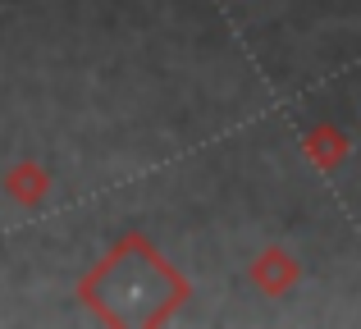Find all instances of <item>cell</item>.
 I'll list each match as a JSON object with an SVG mask.
<instances>
[{
	"label": "cell",
	"instance_id": "6da1fadb",
	"mask_svg": "<svg viewBox=\"0 0 361 329\" xmlns=\"http://www.w3.org/2000/svg\"><path fill=\"white\" fill-rule=\"evenodd\" d=\"M188 297H192V284L183 279V270L137 229H128L78 279V302L101 325H128V329L169 325Z\"/></svg>",
	"mask_w": 361,
	"mask_h": 329
},
{
	"label": "cell",
	"instance_id": "7a4b0ae2",
	"mask_svg": "<svg viewBox=\"0 0 361 329\" xmlns=\"http://www.w3.org/2000/svg\"><path fill=\"white\" fill-rule=\"evenodd\" d=\"M247 279H252V288L265 293V297H288L293 288H298V279H302V266H298V256H293L288 247L270 242V247H261L252 256Z\"/></svg>",
	"mask_w": 361,
	"mask_h": 329
},
{
	"label": "cell",
	"instance_id": "3957f363",
	"mask_svg": "<svg viewBox=\"0 0 361 329\" xmlns=\"http://www.w3.org/2000/svg\"><path fill=\"white\" fill-rule=\"evenodd\" d=\"M302 156H307V165L320 169V174H338V169L348 165V156H353V137H348L334 119H320V124H311L307 133H302Z\"/></svg>",
	"mask_w": 361,
	"mask_h": 329
},
{
	"label": "cell",
	"instance_id": "277c9868",
	"mask_svg": "<svg viewBox=\"0 0 361 329\" xmlns=\"http://www.w3.org/2000/svg\"><path fill=\"white\" fill-rule=\"evenodd\" d=\"M0 187H5V197L14 206H23V211H37V206L46 201V192H51V169L37 165L32 156H23V161H14L0 174Z\"/></svg>",
	"mask_w": 361,
	"mask_h": 329
}]
</instances>
